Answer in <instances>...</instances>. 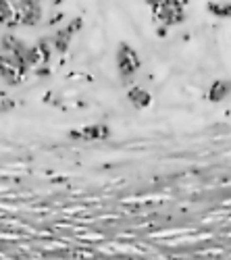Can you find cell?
<instances>
[{"instance_id":"1","label":"cell","mask_w":231,"mask_h":260,"mask_svg":"<svg viewBox=\"0 0 231 260\" xmlns=\"http://www.w3.org/2000/svg\"><path fill=\"white\" fill-rule=\"evenodd\" d=\"M154 19L158 25L173 27L185 21V0H164L158 7L152 9Z\"/></svg>"},{"instance_id":"2","label":"cell","mask_w":231,"mask_h":260,"mask_svg":"<svg viewBox=\"0 0 231 260\" xmlns=\"http://www.w3.org/2000/svg\"><path fill=\"white\" fill-rule=\"evenodd\" d=\"M27 64L21 60L17 54L11 52H3L0 54V77H3L9 85H17L25 79L27 75Z\"/></svg>"},{"instance_id":"3","label":"cell","mask_w":231,"mask_h":260,"mask_svg":"<svg viewBox=\"0 0 231 260\" xmlns=\"http://www.w3.org/2000/svg\"><path fill=\"white\" fill-rule=\"evenodd\" d=\"M140 56L138 52L129 46V44H125V42H121V44L117 46V67H119V73L121 77H134L140 69Z\"/></svg>"},{"instance_id":"4","label":"cell","mask_w":231,"mask_h":260,"mask_svg":"<svg viewBox=\"0 0 231 260\" xmlns=\"http://www.w3.org/2000/svg\"><path fill=\"white\" fill-rule=\"evenodd\" d=\"M109 134H111V129L107 125H90V127L79 129V132H73L71 138H75V140H104V138H109Z\"/></svg>"},{"instance_id":"5","label":"cell","mask_w":231,"mask_h":260,"mask_svg":"<svg viewBox=\"0 0 231 260\" xmlns=\"http://www.w3.org/2000/svg\"><path fill=\"white\" fill-rule=\"evenodd\" d=\"M231 94V81H215L208 90V98L213 102H221Z\"/></svg>"},{"instance_id":"6","label":"cell","mask_w":231,"mask_h":260,"mask_svg":"<svg viewBox=\"0 0 231 260\" xmlns=\"http://www.w3.org/2000/svg\"><path fill=\"white\" fill-rule=\"evenodd\" d=\"M129 100H131L134 106L144 108V106H148V104H150V94L146 92L144 88H138V85H136L134 90H129Z\"/></svg>"},{"instance_id":"7","label":"cell","mask_w":231,"mask_h":260,"mask_svg":"<svg viewBox=\"0 0 231 260\" xmlns=\"http://www.w3.org/2000/svg\"><path fill=\"white\" fill-rule=\"evenodd\" d=\"M208 11L217 17H231V3H217V5H208Z\"/></svg>"},{"instance_id":"8","label":"cell","mask_w":231,"mask_h":260,"mask_svg":"<svg viewBox=\"0 0 231 260\" xmlns=\"http://www.w3.org/2000/svg\"><path fill=\"white\" fill-rule=\"evenodd\" d=\"M15 106V102L11 98H0V113H7Z\"/></svg>"},{"instance_id":"9","label":"cell","mask_w":231,"mask_h":260,"mask_svg":"<svg viewBox=\"0 0 231 260\" xmlns=\"http://www.w3.org/2000/svg\"><path fill=\"white\" fill-rule=\"evenodd\" d=\"M160 3H164V0H146V5H148L150 9H154V7H158Z\"/></svg>"},{"instance_id":"10","label":"cell","mask_w":231,"mask_h":260,"mask_svg":"<svg viewBox=\"0 0 231 260\" xmlns=\"http://www.w3.org/2000/svg\"><path fill=\"white\" fill-rule=\"evenodd\" d=\"M54 3H60V0H54Z\"/></svg>"}]
</instances>
